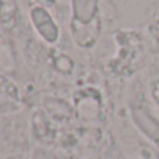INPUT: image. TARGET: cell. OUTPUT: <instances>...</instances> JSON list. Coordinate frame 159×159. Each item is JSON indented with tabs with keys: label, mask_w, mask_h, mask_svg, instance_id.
I'll return each instance as SVG.
<instances>
[{
	"label": "cell",
	"mask_w": 159,
	"mask_h": 159,
	"mask_svg": "<svg viewBox=\"0 0 159 159\" xmlns=\"http://www.w3.org/2000/svg\"><path fill=\"white\" fill-rule=\"evenodd\" d=\"M16 4L14 0H0V17L4 22H8L14 16Z\"/></svg>",
	"instance_id": "6da1fadb"
}]
</instances>
